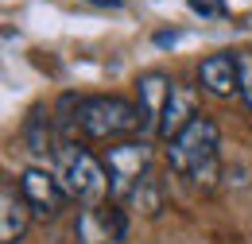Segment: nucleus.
I'll return each mask as SVG.
<instances>
[{"label":"nucleus","mask_w":252,"mask_h":244,"mask_svg":"<svg viewBox=\"0 0 252 244\" xmlns=\"http://www.w3.org/2000/svg\"><path fill=\"white\" fill-rule=\"evenodd\" d=\"M55 175H59V183L66 186V194H70L74 202H82L86 210H97V206L113 194V190H109L105 163H101L94 152H86L82 144H74V140H63V144L55 148Z\"/></svg>","instance_id":"obj_3"},{"label":"nucleus","mask_w":252,"mask_h":244,"mask_svg":"<svg viewBox=\"0 0 252 244\" xmlns=\"http://www.w3.org/2000/svg\"><path fill=\"white\" fill-rule=\"evenodd\" d=\"M16 186H20L24 202L32 206V217H43V221L59 217L66 210V202H70V194H66V186L59 183V175H55V171H43V167H28Z\"/></svg>","instance_id":"obj_5"},{"label":"nucleus","mask_w":252,"mask_h":244,"mask_svg":"<svg viewBox=\"0 0 252 244\" xmlns=\"http://www.w3.org/2000/svg\"><path fill=\"white\" fill-rule=\"evenodd\" d=\"M24 140H28V148L35 155H55V140H51V117H43V109H35L28 124H24Z\"/></svg>","instance_id":"obj_10"},{"label":"nucleus","mask_w":252,"mask_h":244,"mask_svg":"<svg viewBox=\"0 0 252 244\" xmlns=\"http://www.w3.org/2000/svg\"><path fill=\"white\" fill-rule=\"evenodd\" d=\"M221 136H218V124L210 117H194L187 124V132H179L171 144H167V163L175 175H183L198 190H214L221 175Z\"/></svg>","instance_id":"obj_1"},{"label":"nucleus","mask_w":252,"mask_h":244,"mask_svg":"<svg viewBox=\"0 0 252 244\" xmlns=\"http://www.w3.org/2000/svg\"><path fill=\"white\" fill-rule=\"evenodd\" d=\"M198 82L202 90L214 97H241V82H237V55H210L198 62Z\"/></svg>","instance_id":"obj_8"},{"label":"nucleus","mask_w":252,"mask_h":244,"mask_svg":"<svg viewBox=\"0 0 252 244\" xmlns=\"http://www.w3.org/2000/svg\"><path fill=\"white\" fill-rule=\"evenodd\" d=\"M237 82H241V101L252 109V51H237Z\"/></svg>","instance_id":"obj_12"},{"label":"nucleus","mask_w":252,"mask_h":244,"mask_svg":"<svg viewBox=\"0 0 252 244\" xmlns=\"http://www.w3.org/2000/svg\"><path fill=\"white\" fill-rule=\"evenodd\" d=\"M198 117V93L190 90V86H183V82H175L171 86V97H167V105H163V113H159V140H175L179 132H187V124Z\"/></svg>","instance_id":"obj_6"},{"label":"nucleus","mask_w":252,"mask_h":244,"mask_svg":"<svg viewBox=\"0 0 252 244\" xmlns=\"http://www.w3.org/2000/svg\"><path fill=\"white\" fill-rule=\"evenodd\" d=\"M90 4H101V8H121L125 0H90Z\"/></svg>","instance_id":"obj_13"},{"label":"nucleus","mask_w":252,"mask_h":244,"mask_svg":"<svg viewBox=\"0 0 252 244\" xmlns=\"http://www.w3.org/2000/svg\"><path fill=\"white\" fill-rule=\"evenodd\" d=\"M136 210H144V214H159V206H163V190H159V179L156 175H148L144 183L132 190V198H128Z\"/></svg>","instance_id":"obj_11"},{"label":"nucleus","mask_w":252,"mask_h":244,"mask_svg":"<svg viewBox=\"0 0 252 244\" xmlns=\"http://www.w3.org/2000/svg\"><path fill=\"white\" fill-rule=\"evenodd\" d=\"M28 221H32V206L24 202L20 186H12V179H4L0 183V244L24 241Z\"/></svg>","instance_id":"obj_7"},{"label":"nucleus","mask_w":252,"mask_h":244,"mask_svg":"<svg viewBox=\"0 0 252 244\" xmlns=\"http://www.w3.org/2000/svg\"><path fill=\"white\" fill-rule=\"evenodd\" d=\"M74 128L94 140V144H121V140H132L136 132H144L148 121H144V109L140 101H128V97H78L74 105Z\"/></svg>","instance_id":"obj_2"},{"label":"nucleus","mask_w":252,"mask_h":244,"mask_svg":"<svg viewBox=\"0 0 252 244\" xmlns=\"http://www.w3.org/2000/svg\"><path fill=\"white\" fill-rule=\"evenodd\" d=\"M105 171H109V190L117 202H128L132 190L152 175V144L148 140H121V144H109L101 155Z\"/></svg>","instance_id":"obj_4"},{"label":"nucleus","mask_w":252,"mask_h":244,"mask_svg":"<svg viewBox=\"0 0 252 244\" xmlns=\"http://www.w3.org/2000/svg\"><path fill=\"white\" fill-rule=\"evenodd\" d=\"M171 86H175V78H167V74H159V70H148V74L136 78V101H140V109H144L148 128L159 124V113H163V105H167V97H171Z\"/></svg>","instance_id":"obj_9"}]
</instances>
